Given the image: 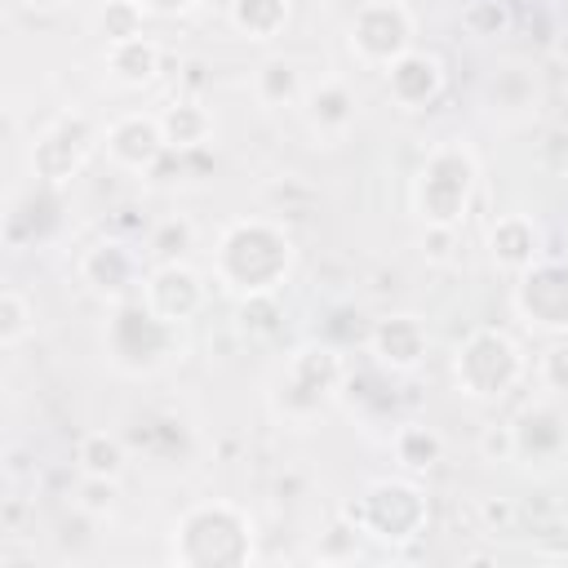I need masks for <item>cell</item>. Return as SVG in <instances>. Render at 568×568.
Here are the masks:
<instances>
[{"mask_svg": "<svg viewBox=\"0 0 568 568\" xmlns=\"http://www.w3.org/2000/svg\"><path fill=\"white\" fill-rule=\"evenodd\" d=\"M222 280L244 293H266L288 271V235L266 222H240L226 231L217 253Z\"/></svg>", "mask_w": 568, "mask_h": 568, "instance_id": "1", "label": "cell"}, {"mask_svg": "<svg viewBox=\"0 0 568 568\" xmlns=\"http://www.w3.org/2000/svg\"><path fill=\"white\" fill-rule=\"evenodd\" d=\"M470 182H475V164L466 151L457 146H439L430 155V164L422 169V209L435 226H448L462 217L466 200H470Z\"/></svg>", "mask_w": 568, "mask_h": 568, "instance_id": "2", "label": "cell"}, {"mask_svg": "<svg viewBox=\"0 0 568 568\" xmlns=\"http://www.w3.org/2000/svg\"><path fill=\"white\" fill-rule=\"evenodd\" d=\"M519 373V351L506 333H475L457 355V377L470 395H501Z\"/></svg>", "mask_w": 568, "mask_h": 568, "instance_id": "3", "label": "cell"}, {"mask_svg": "<svg viewBox=\"0 0 568 568\" xmlns=\"http://www.w3.org/2000/svg\"><path fill=\"white\" fill-rule=\"evenodd\" d=\"M408 36H413V27H408V13L399 9V4H368L364 13H359V22H355V36H351V44L368 58V62H395V58H404L408 53Z\"/></svg>", "mask_w": 568, "mask_h": 568, "instance_id": "4", "label": "cell"}, {"mask_svg": "<svg viewBox=\"0 0 568 568\" xmlns=\"http://www.w3.org/2000/svg\"><path fill=\"white\" fill-rule=\"evenodd\" d=\"M519 311L541 328H568V266L559 262L528 266L519 284Z\"/></svg>", "mask_w": 568, "mask_h": 568, "instance_id": "5", "label": "cell"}, {"mask_svg": "<svg viewBox=\"0 0 568 568\" xmlns=\"http://www.w3.org/2000/svg\"><path fill=\"white\" fill-rule=\"evenodd\" d=\"M89 146H93V133L84 129V120H58V124L36 142L31 164H36L40 178L62 182V178H71V173L84 164Z\"/></svg>", "mask_w": 568, "mask_h": 568, "instance_id": "6", "label": "cell"}, {"mask_svg": "<svg viewBox=\"0 0 568 568\" xmlns=\"http://www.w3.org/2000/svg\"><path fill=\"white\" fill-rule=\"evenodd\" d=\"M399 510H422V497L408 484H377L368 493V528L377 537H413V519H399Z\"/></svg>", "mask_w": 568, "mask_h": 568, "instance_id": "7", "label": "cell"}, {"mask_svg": "<svg viewBox=\"0 0 568 568\" xmlns=\"http://www.w3.org/2000/svg\"><path fill=\"white\" fill-rule=\"evenodd\" d=\"M106 146H111V155H115L120 164H129V169H142V164H151V160L160 155V146H164V129H160V120H142V115H129V120L111 124V133H106Z\"/></svg>", "mask_w": 568, "mask_h": 568, "instance_id": "8", "label": "cell"}, {"mask_svg": "<svg viewBox=\"0 0 568 568\" xmlns=\"http://www.w3.org/2000/svg\"><path fill=\"white\" fill-rule=\"evenodd\" d=\"M439 80H444V71H439V62L430 53H404V58L390 62V93L404 106H417V102L435 98Z\"/></svg>", "mask_w": 568, "mask_h": 568, "instance_id": "9", "label": "cell"}, {"mask_svg": "<svg viewBox=\"0 0 568 568\" xmlns=\"http://www.w3.org/2000/svg\"><path fill=\"white\" fill-rule=\"evenodd\" d=\"M373 351H377V359L390 364V368H413V364L422 359V351H426V333H422V324H417L413 315H395V320H386V324L377 328Z\"/></svg>", "mask_w": 568, "mask_h": 568, "instance_id": "10", "label": "cell"}, {"mask_svg": "<svg viewBox=\"0 0 568 568\" xmlns=\"http://www.w3.org/2000/svg\"><path fill=\"white\" fill-rule=\"evenodd\" d=\"M164 297H173V302L164 306V320L178 324V320H186V315L200 306V280H195L186 266H164V271L146 284V306H160Z\"/></svg>", "mask_w": 568, "mask_h": 568, "instance_id": "11", "label": "cell"}, {"mask_svg": "<svg viewBox=\"0 0 568 568\" xmlns=\"http://www.w3.org/2000/svg\"><path fill=\"white\" fill-rule=\"evenodd\" d=\"M133 271H138V262L124 244H98L84 257V280L102 293H124L133 284Z\"/></svg>", "mask_w": 568, "mask_h": 568, "instance_id": "12", "label": "cell"}, {"mask_svg": "<svg viewBox=\"0 0 568 568\" xmlns=\"http://www.w3.org/2000/svg\"><path fill=\"white\" fill-rule=\"evenodd\" d=\"M160 67V49L142 36H124V40H111V71L124 80V84H142L151 80Z\"/></svg>", "mask_w": 568, "mask_h": 568, "instance_id": "13", "label": "cell"}, {"mask_svg": "<svg viewBox=\"0 0 568 568\" xmlns=\"http://www.w3.org/2000/svg\"><path fill=\"white\" fill-rule=\"evenodd\" d=\"M532 248H537V235L524 217H506L493 226V253L506 266H532Z\"/></svg>", "mask_w": 568, "mask_h": 568, "instance_id": "14", "label": "cell"}, {"mask_svg": "<svg viewBox=\"0 0 568 568\" xmlns=\"http://www.w3.org/2000/svg\"><path fill=\"white\" fill-rule=\"evenodd\" d=\"M231 18H235V27L248 31L253 40H271V36L280 31V22L288 18V4H284V0H235Z\"/></svg>", "mask_w": 568, "mask_h": 568, "instance_id": "15", "label": "cell"}, {"mask_svg": "<svg viewBox=\"0 0 568 568\" xmlns=\"http://www.w3.org/2000/svg\"><path fill=\"white\" fill-rule=\"evenodd\" d=\"M80 466H84V475L111 479V475H120V466H124V448H120L106 430H93V435L80 439Z\"/></svg>", "mask_w": 568, "mask_h": 568, "instance_id": "16", "label": "cell"}, {"mask_svg": "<svg viewBox=\"0 0 568 568\" xmlns=\"http://www.w3.org/2000/svg\"><path fill=\"white\" fill-rule=\"evenodd\" d=\"M160 129H164V142H169V146H191V142L204 138L209 120H204V111H195L191 102H182V106H173V111L160 120Z\"/></svg>", "mask_w": 568, "mask_h": 568, "instance_id": "17", "label": "cell"}, {"mask_svg": "<svg viewBox=\"0 0 568 568\" xmlns=\"http://www.w3.org/2000/svg\"><path fill=\"white\" fill-rule=\"evenodd\" d=\"M27 333H31V306L22 302V293L4 288V293H0V346L13 351Z\"/></svg>", "mask_w": 568, "mask_h": 568, "instance_id": "18", "label": "cell"}, {"mask_svg": "<svg viewBox=\"0 0 568 568\" xmlns=\"http://www.w3.org/2000/svg\"><path fill=\"white\" fill-rule=\"evenodd\" d=\"M395 448H399V462H404V466H430V462L439 457V439L426 435V430H417V426L399 430Z\"/></svg>", "mask_w": 568, "mask_h": 568, "instance_id": "19", "label": "cell"}, {"mask_svg": "<svg viewBox=\"0 0 568 568\" xmlns=\"http://www.w3.org/2000/svg\"><path fill=\"white\" fill-rule=\"evenodd\" d=\"M191 0H138V9H151V13H173V9H186Z\"/></svg>", "mask_w": 568, "mask_h": 568, "instance_id": "20", "label": "cell"}]
</instances>
